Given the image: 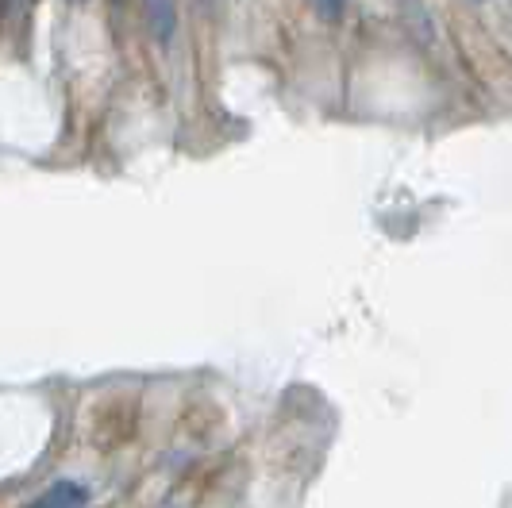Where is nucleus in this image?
Listing matches in <instances>:
<instances>
[{"instance_id": "1", "label": "nucleus", "mask_w": 512, "mask_h": 508, "mask_svg": "<svg viewBox=\"0 0 512 508\" xmlns=\"http://www.w3.org/2000/svg\"><path fill=\"white\" fill-rule=\"evenodd\" d=\"M147 4V16H151V27H154V35L166 43L170 35H174V0H143Z\"/></svg>"}, {"instance_id": "2", "label": "nucleus", "mask_w": 512, "mask_h": 508, "mask_svg": "<svg viewBox=\"0 0 512 508\" xmlns=\"http://www.w3.org/2000/svg\"><path fill=\"white\" fill-rule=\"evenodd\" d=\"M324 20H339L343 16V0H308Z\"/></svg>"}, {"instance_id": "3", "label": "nucleus", "mask_w": 512, "mask_h": 508, "mask_svg": "<svg viewBox=\"0 0 512 508\" xmlns=\"http://www.w3.org/2000/svg\"><path fill=\"white\" fill-rule=\"evenodd\" d=\"M31 508H54V505H51V497H39V501H35Z\"/></svg>"}]
</instances>
